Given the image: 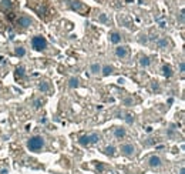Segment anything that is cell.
<instances>
[{"label":"cell","instance_id":"obj_1","mask_svg":"<svg viewBox=\"0 0 185 174\" xmlns=\"http://www.w3.org/2000/svg\"><path fill=\"white\" fill-rule=\"evenodd\" d=\"M43 146H44V138H43L41 136H33V137H30L29 141H27L29 150H30V151H34V153H38V151L43 148Z\"/></svg>","mask_w":185,"mask_h":174},{"label":"cell","instance_id":"obj_2","mask_svg":"<svg viewBox=\"0 0 185 174\" xmlns=\"http://www.w3.org/2000/svg\"><path fill=\"white\" fill-rule=\"evenodd\" d=\"M32 46H33V49L37 50V51L44 50V49L47 47V40H46V37H43V36H36V37H33V40H32Z\"/></svg>","mask_w":185,"mask_h":174},{"label":"cell","instance_id":"obj_3","mask_svg":"<svg viewBox=\"0 0 185 174\" xmlns=\"http://www.w3.org/2000/svg\"><path fill=\"white\" fill-rule=\"evenodd\" d=\"M120 150H121V153H122L124 156H127V157H133V156H134V153H135V147H134L131 143H125V144H122Z\"/></svg>","mask_w":185,"mask_h":174},{"label":"cell","instance_id":"obj_4","mask_svg":"<svg viewBox=\"0 0 185 174\" xmlns=\"http://www.w3.org/2000/svg\"><path fill=\"white\" fill-rule=\"evenodd\" d=\"M148 164H149V167H152V169H158V167L162 166V158H161L159 156H151V157L148 158Z\"/></svg>","mask_w":185,"mask_h":174},{"label":"cell","instance_id":"obj_5","mask_svg":"<svg viewBox=\"0 0 185 174\" xmlns=\"http://www.w3.org/2000/svg\"><path fill=\"white\" fill-rule=\"evenodd\" d=\"M71 9H73V10H77V11H80V13H85V11H88V7L85 9V6H84L81 1H78V0H73V3H71Z\"/></svg>","mask_w":185,"mask_h":174},{"label":"cell","instance_id":"obj_6","mask_svg":"<svg viewBox=\"0 0 185 174\" xmlns=\"http://www.w3.org/2000/svg\"><path fill=\"white\" fill-rule=\"evenodd\" d=\"M14 6H16V4H14V0H1V4H0L1 10L9 11V13H10V10H11Z\"/></svg>","mask_w":185,"mask_h":174},{"label":"cell","instance_id":"obj_7","mask_svg":"<svg viewBox=\"0 0 185 174\" xmlns=\"http://www.w3.org/2000/svg\"><path fill=\"white\" fill-rule=\"evenodd\" d=\"M17 24H19L20 27H29V26L32 24V19L27 17V16H20V17L17 19Z\"/></svg>","mask_w":185,"mask_h":174},{"label":"cell","instance_id":"obj_8","mask_svg":"<svg viewBox=\"0 0 185 174\" xmlns=\"http://www.w3.org/2000/svg\"><path fill=\"white\" fill-rule=\"evenodd\" d=\"M127 53H128V47H127V46H118V47L115 49V56H117V57L124 59V57H127Z\"/></svg>","mask_w":185,"mask_h":174},{"label":"cell","instance_id":"obj_9","mask_svg":"<svg viewBox=\"0 0 185 174\" xmlns=\"http://www.w3.org/2000/svg\"><path fill=\"white\" fill-rule=\"evenodd\" d=\"M125 134H127V131L124 127H115L114 129V137L115 138H124Z\"/></svg>","mask_w":185,"mask_h":174},{"label":"cell","instance_id":"obj_10","mask_svg":"<svg viewBox=\"0 0 185 174\" xmlns=\"http://www.w3.org/2000/svg\"><path fill=\"white\" fill-rule=\"evenodd\" d=\"M78 144H80V146H83V147H87V146H90L91 143H90V138H88V136H81V137L78 138Z\"/></svg>","mask_w":185,"mask_h":174},{"label":"cell","instance_id":"obj_11","mask_svg":"<svg viewBox=\"0 0 185 174\" xmlns=\"http://www.w3.org/2000/svg\"><path fill=\"white\" fill-rule=\"evenodd\" d=\"M110 42L111 43H120L121 42V34L117 32H112L110 34Z\"/></svg>","mask_w":185,"mask_h":174},{"label":"cell","instance_id":"obj_12","mask_svg":"<svg viewBox=\"0 0 185 174\" xmlns=\"http://www.w3.org/2000/svg\"><path fill=\"white\" fill-rule=\"evenodd\" d=\"M90 71H91L93 74H98V73L101 71V66H100L98 63H93V64L90 66Z\"/></svg>","mask_w":185,"mask_h":174},{"label":"cell","instance_id":"obj_13","mask_svg":"<svg viewBox=\"0 0 185 174\" xmlns=\"http://www.w3.org/2000/svg\"><path fill=\"white\" fill-rule=\"evenodd\" d=\"M162 74H164L165 77H171V76H172V69H171V66L165 64V66L162 67Z\"/></svg>","mask_w":185,"mask_h":174},{"label":"cell","instance_id":"obj_14","mask_svg":"<svg viewBox=\"0 0 185 174\" xmlns=\"http://www.w3.org/2000/svg\"><path fill=\"white\" fill-rule=\"evenodd\" d=\"M104 154H107V156H115V147L114 146H107L106 148H104Z\"/></svg>","mask_w":185,"mask_h":174},{"label":"cell","instance_id":"obj_15","mask_svg":"<svg viewBox=\"0 0 185 174\" xmlns=\"http://www.w3.org/2000/svg\"><path fill=\"white\" fill-rule=\"evenodd\" d=\"M149 63H151V60H149V57H148V56H143V57L140 59V64H141L143 67L149 66Z\"/></svg>","mask_w":185,"mask_h":174},{"label":"cell","instance_id":"obj_16","mask_svg":"<svg viewBox=\"0 0 185 174\" xmlns=\"http://www.w3.org/2000/svg\"><path fill=\"white\" fill-rule=\"evenodd\" d=\"M112 66H104V67H101V71H103V74L104 76H108V74H111L112 73Z\"/></svg>","mask_w":185,"mask_h":174},{"label":"cell","instance_id":"obj_17","mask_svg":"<svg viewBox=\"0 0 185 174\" xmlns=\"http://www.w3.org/2000/svg\"><path fill=\"white\" fill-rule=\"evenodd\" d=\"M38 88H40L43 93H47V91L50 90V86H48V83H47V82H43V83H40Z\"/></svg>","mask_w":185,"mask_h":174},{"label":"cell","instance_id":"obj_18","mask_svg":"<svg viewBox=\"0 0 185 174\" xmlns=\"http://www.w3.org/2000/svg\"><path fill=\"white\" fill-rule=\"evenodd\" d=\"M23 76H24V67H23V66H20V67H17V69H16V77L22 79Z\"/></svg>","mask_w":185,"mask_h":174},{"label":"cell","instance_id":"obj_19","mask_svg":"<svg viewBox=\"0 0 185 174\" xmlns=\"http://www.w3.org/2000/svg\"><path fill=\"white\" fill-rule=\"evenodd\" d=\"M26 54V50H24V47H16V56H19V57H23Z\"/></svg>","mask_w":185,"mask_h":174},{"label":"cell","instance_id":"obj_20","mask_svg":"<svg viewBox=\"0 0 185 174\" xmlns=\"http://www.w3.org/2000/svg\"><path fill=\"white\" fill-rule=\"evenodd\" d=\"M69 86L71 87V88L77 87V86H78V79H75V77H71V79H70V82H69Z\"/></svg>","mask_w":185,"mask_h":174},{"label":"cell","instance_id":"obj_21","mask_svg":"<svg viewBox=\"0 0 185 174\" xmlns=\"http://www.w3.org/2000/svg\"><path fill=\"white\" fill-rule=\"evenodd\" d=\"M157 46H158L159 49H164V47H167V39H159V40L157 42Z\"/></svg>","mask_w":185,"mask_h":174},{"label":"cell","instance_id":"obj_22","mask_svg":"<svg viewBox=\"0 0 185 174\" xmlns=\"http://www.w3.org/2000/svg\"><path fill=\"white\" fill-rule=\"evenodd\" d=\"M125 121H127L128 124H131V123L134 121V117H133L131 114H127V116H125Z\"/></svg>","mask_w":185,"mask_h":174},{"label":"cell","instance_id":"obj_23","mask_svg":"<svg viewBox=\"0 0 185 174\" xmlns=\"http://www.w3.org/2000/svg\"><path fill=\"white\" fill-rule=\"evenodd\" d=\"M133 103H134V100H133L131 97H128V98L124 100V104H125V106H130V104H133Z\"/></svg>","mask_w":185,"mask_h":174},{"label":"cell","instance_id":"obj_24","mask_svg":"<svg viewBox=\"0 0 185 174\" xmlns=\"http://www.w3.org/2000/svg\"><path fill=\"white\" fill-rule=\"evenodd\" d=\"M33 104H34V109H40V106H41V100H38V98H37V100H34V103H33Z\"/></svg>","mask_w":185,"mask_h":174},{"label":"cell","instance_id":"obj_25","mask_svg":"<svg viewBox=\"0 0 185 174\" xmlns=\"http://www.w3.org/2000/svg\"><path fill=\"white\" fill-rule=\"evenodd\" d=\"M184 70H185L184 61H181V63H180V71H181V73H184Z\"/></svg>","mask_w":185,"mask_h":174},{"label":"cell","instance_id":"obj_26","mask_svg":"<svg viewBox=\"0 0 185 174\" xmlns=\"http://www.w3.org/2000/svg\"><path fill=\"white\" fill-rule=\"evenodd\" d=\"M97 170L103 171V170H104V166H103V164H97Z\"/></svg>","mask_w":185,"mask_h":174},{"label":"cell","instance_id":"obj_27","mask_svg":"<svg viewBox=\"0 0 185 174\" xmlns=\"http://www.w3.org/2000/svg\"><path fill=\"white\" fill-rule=\"evenodd\" d=\"M152 90H159V87H158L157 83H154V84H152Z\"/></svg>","mask_w":185,"mask_h":174},{"label":"cell","instance_id":"obj_28","mask_svg":"<svg viewBox=\"0 0 185 174\" xmlns=\"http://www.w3.org/2000/svg\"><path fill=\"white\" fill-rule=\"evenodd\" d=\"M100 20H101V22H106L107 19H106V16H101V17H100Z\"/></svg>","mask_w":185,"mask_h":174},{"label":"cell","instance_id":"obj_29","mask_svg":"<svg viewBox=\"0 0 185 174\" xmlns=\"http://www.w3.org/2000/svg\"><path fill=\"white\" fill-rule=\"evenodd\" d=\"M180 174H185V170H184V167H182V169H181V170H180Z\"/></svg>","mask_w":185,"mask_h":174}]
</instances>
